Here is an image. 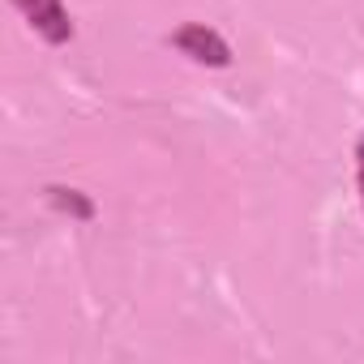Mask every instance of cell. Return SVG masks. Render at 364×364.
<instances>
[{
    "mask_svg": "<svg viewBox=\"0 0 364 364\" xmlns=\"http://www.w3.org/2000/svg\"><path fill=\"white\" fill-rule=\"evenodd\" d=\"M171 48H180V52H185L189 60H198V65H215V69L232 65V48H228V39H223L215 26H206V22L180 26V31L171 35Z\"/></svg>",
    "mask_w": 364,
    "mask_h": 364,
    "instance_id": "obj_1",
    "label": "cell"
},
{
    "mask_svg": "<svg viewBox=\"0 0 364 364\" xmlns=\"http://www.w3.org/2000/svg\"><path fill=\"white\" fill-rule=\"evenodd\" d=\"M14 5L22 9V18L48 39V43H69L73 39V22L65 14L60 0H14Z\"/></svg>",
    "mask_w": 364,
    "mask_h": 364,
    "instance_id": "obj_2",
    "label": "cell"
},
{
    "mask_svg": "<svg viewBox=\"0 0 364 364\" xmlns=\"http://www.w3.org/2000/svg\"><path fill=\"white\" fill-rule=\"evenodd\" d=\"M52 202H56L60 210H73L77 219H90V215H95V210H90V202H86V198H77L73 189H52Z\"/></svg>",
    "mask_w": 364,
    "mask_h": 364,
    "instance_id": "obj_3",
    "label": "cell"
},
{
    "mask_svg": "<svg viewBox=\"0 0 364 364\" xmlns=\"http://www.w3.org/2000/svg\"><path fill=\"white\" fill-rule=\"evenodd\" d=\"M355 159H360V202H364V137H360V146H355Z\"/></svg>",
    "mask_w": 364,
    "mask_h": 364,
    "instance_id": "obj_4",
    "label": "cell"
}]
</instances>
